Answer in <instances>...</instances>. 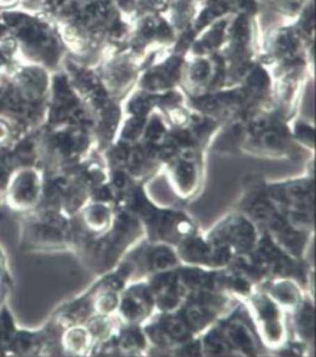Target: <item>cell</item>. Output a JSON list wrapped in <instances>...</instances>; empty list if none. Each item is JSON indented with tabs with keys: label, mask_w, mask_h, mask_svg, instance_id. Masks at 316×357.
I'll return each instance as SVG.
<instances>
[{
	"label": "cell",
	"mask_w": 316,
	"mask_h": 357,
	"mask_svg": "<svg viewBox=\"0 0 316 357\" xmlns=\"http://www.w3.org/2000/svg\"><path fill=\"white\" fill-rule=\"evenodd\" d=\"M260 17L242 13L230 18L226 40L219 52L228 72V88L239 84L258 62Z\"/></svg>",
	"instance_id": "3957f363"
},
{
	"label": "cell",
	"mask_w": 316,
	"mask_h": 357,
	"mask_svg": "<svg viewBox=\"0 0 316 357\" xmlns=\"http://www.w3.org/2000/svg\"><path fill=\"white\" fill-rule=\"evenodd\" d=\"M202 0H171L166 13L179 37L187 36L197 20Z\"/></svg>",
	"instance_id": "ac0fdd59"
},
{
	"label": "cell",
	"mask_w": 316,
	"mask_h": 357,
	"mask_svg": "<svg viewBox=\"0 0 316 357\" xmlns=\"http://www.w3.org/2000/svg\"><path fill=\"white\" fill-rule=\"evenodd\" d=\"M203 159H184L175 157L163 166L170 186L179 199L194 197L199 190L202 179Z\"/></svg>",
	"instance_id": "7c38bea8"
},
{
	"label": "cell",
	"mask_w": 316,
	"mask_h": 357,
	"mask_svg": "<svg viewBox=\"0 0 316 357\" xmlns=\"http://www.w3.org/2000/svg\"><path fill=\"white\" fill-rule=\"evenodd\" d=\"M115 342L120 354L139 355L145 354L151 344L144 332L143 325H120L119 331L115 336Z\"/></svg>",
	"instance_id": "d6986e66"
},
{
	"label": "cell",
	"mask_w": 316,
	"mask_h": 357,
	"mask_svg": "<svg viewBox=\"0 0 316 357\" xmlns=\"http://www.w3.org/2000/svg\"><path fill=\"white\" fill-rule=\"evenodd\" d=\"M54 18L65 47L89 66L121 49L131 27L116 0H69Z\"/></svg>",
	"instance_id": "6da1fadb"
},
{
	"label": "cell",
	"mask_w": 316,
	"mask_h": 357,
	"mask_svg": "<svg viewBox=\"0 0 316 357\" xmlns=\"http://www.w3.org/2000/svg\"><path fill=\"white\" fill-rule=\"evenodd\" d=\"M290 130L292 139L295 140L297 146H300L304 150H314V124L311 121L300 119L297 116L295 119L291 120Z\"/></svg>",
	"instance_id": "603a6c76"
},
{
	"label": "cell",
	"mask_w": 316,
	"mask_h": 357,
	"mask_svg": "<svg viewBox=\"0 0 316 357\" xmlns=\"http://www.w3.org/2000/svg\"><path fill=\"white\" fill-rule=\"evenodd\" d=\"M264 290L287 313L295 309L300 301L306 297L295 278H272Z\"/></svg>",
	"instance_id": "e0dca14e"
},
{
	"label": "cell",
	"mask_w": 316,
	"mask_h": 357,
	"mask_svg": "<svg viewBox=\"0 0 316 357\" xmlns=\"http://www.w3.org/2000/svg\"><path fill=\"white\" fill-rule=\"evenodd\" d=\"M150 62L148 59L123 46L106 56L95 68L108 92L120 102H124L136 89L139 77Z\"/></svg>",
	"instance_id": "5b68a950"
},
{
	"label": "cell",
	"mask_w": 316,
	"mask_h": 357,
	"mask_svg": "<svg viewBox=\"0 0 316 357\" xmlns=\"http://www.w3.org/2000/svg\"><path fill=\"white\" fill-rule=\"evenodd\" d=\"M8 204L18 211H30L43 197V181L34 167H22L14 172L6 188Z\"/></svg>",
	"instance_id": "8fae6325"
},
{
	"label": "cell",
	"mask_w": 316,
	"mask_h": 357,
	"mask_svg": "<svg viewBox=\"0 0 316 357\" xmlns=\"http://www.w3.org/2000/svg\"><path fill=\"white\" fill-rule=\"evenodd\" d=\"M315 0H269V7L281 20H294Z\"/></svg>",
	"instance_id": "7402d4cb"
},
{
	"label": "cell",
	"mask_w": 316,
	"mask_h": 357,
	"mask_svg": "<svg viewBox=\"0 0 316 357\" xmlns=\"http://www.w3.org/2000/svg\"><path fill=\"white\" fill-rule=\"evenodd\" d=\"M128 263L132 268V274L135 268H139L140 271H145L147 277L170 271L180 266L178 252L174 245L152 240L141 252H139L138 259H134Z\"/></svg>",
	"instance_id": "4fadbf2b"
},
{
	"label": "cell",
	"mask_w": 316,
	"mask_h": 357,
	"mask_svg": "<svg viewBox=\"0 0 316 357\" xmlns=\"http://www.w3.org/2000/svg\"><path fill=\"white\" fill-rule=\"evenodd\" d=\"M132 1L134 0H116L118 6H119L120 10L123 11V14L128 18V14H129V10H131V6H132Z\"/></svg>",
	"instance_id": "d4e9b609"
},
{
	"label": "cell",
	"mask_w": 316,
	"mask_h": 357,
	"mask_svg": "<svg viewBox=\"0 0 316 357\" xmlns=\"http://www.w3.org/2000/svg\"><path fill=\"white\" fill-rule=\"evenodd\" d=\"M223 88H228V72L219 53L210 56L186 54L180 82V91L186 98H196Z\"/></svg>",
	"instance_id": "52a82bcc"
},
{
	"label": "cell",
	"mask_w": 316,
	"mask_h": 357,
	"mask_svg": "<svg viewBox=\"0 0 316 357\" xmlns=\"http://www.w3.org/2000/svg\"><path fill=\"white\" fill-rule=\"evenodd\" d=\"M242 13L261 15L262 13L261 0H202V6L198 13L197 20L194 22L190 33L187 36H180L175 46L187 52L193 37H196L198 33L203 30L206 26L214 23L216 20H222L226 17H233Z\"/></svg>",
	"instance_id": "9c48e42d"
},
{
	"label": "cell",
	"mask_w": 316,
	"mask_h": 357,
	"mask_svg": "<svg viewBox=\"0 0 316 357\" xmlns=\"http://www.w3.org/2000/svg\"><path fill=\"white\" fill-rule=\"evenodd\" d=\"M61 344L66 352L82 355L95 347V340L85 324H74L65 328Z\"/></svg>",
	"instance_id": "ffe728a7"
},
{
	"label": "cell",
	"mask_w": 316,
	"mask_h": 357,
	"mask_svg": "<svg viewBox=\"0 0 316 357\" xmlns=\"http://www.w3.org/2000/svg\"><path fill=\"white\" fill-rule=\"evenodd\" d=\"M23 0H0V4L3 6H7V7H11V6H17L22 3Z\"/></svg>",
	"instance_id": "484cf974"
},
{
	"label": "cell",
	"mask_w": 316,
	"mask_h": 357,
	"mask_svg": "<svg viewBox=\"0 0 316 357\" xmlns=\"http://www.w3.org/2000/svg\"><path fill=\"white\" fill-rule=\"evenodd\" d=\"M157 314L155 297L147 283L143 280L131 282L120 294L119 309L116 316L124 325H144Z\"/></svg>",
	"instance_id": "30bf717a"
},
{
	"label": "cell",
	"mask_w": 316,
	"mask_h": 357,
	"mask_svg": "<svg viewBox=\"0 0 316 357\" xmlns=\"http://www.w3.org/2000/svg\"><path fill=\"white\" fill-rule=\"evenodd\" d=\"M81 216L86 232L99 238L112 228L116 213L113 204L89 199L81 209Z\"/></svg>",
	"instance_id": "9a60e30c"
},
{
	"label": "cell",
	"mask_w": 316,
	"mask_h": 357,
	"mask_svg": "<svg viewBox=\"0 0 316 357\" xmlns=\"http://www.w3.org/2000/svg\"><path fill=\"white\" fill-rule=\"evenodd\" d=\"M199 336H200L199 341L202 347V355H209V356L233 355V351L221 329L219 322L206 329Z\"/></svg>",
	"instance_id": "44dd1931"
},
{
	"label": "cell",
	"mask_w": 316,
	"mask_h": 357,
	"mask_svg": "<svg viewBox=\"0 0 316 357\" xmlns=\"http://www.w3.org/2000/svg\"><path fill=\"white\" fill-rule=\"evenodd\" d=\"M315 3L294 20H280L261 31L258 62L271 76L294 68L314 69Z\"/></svg>",
	"instance_id": "7a4b0ae2"
},
{
	"label": "cell",
	"mask_w": 316,
	"mask_h": 357,
	"mask_svg": "<svg viewBox=\"0 0 316 357\" xmlns=\"http://www.w3.org/2000/svg\"><path fill=\"white\" fill-rule=\"evenodd\" d=\"M171 0H134L128 20H132L148 14H166Z\"/></svg>",
	"instance_id": "cb8c5ba5"
},
{
	"label": "cell",
	"mask_w": 316,
	"mask_h": 357,
	"mask_svg": "<svg viewBox=\"0 0 316 357\" xmlns=\"http://www.w3.org/2000/svg\"><path fill=\"white\" fill-rule=\"evenodd\" d=\"M186 63V52L175 46L150 62L141 72L138 81V89L161 95L180 89Z\"/></svg>",
	"instance_id": "ba28073f"
},
{
	"label": "cell",
	"mask_w": 316,
	"mask_h": 357,
	"mask_svg": "<svg viewBox=\"0 0 316 357\" xmlns=\"http://www.w3.org/2000/svg\"><path fill=\"white\" fill-rule=\"evenodd\" d=\"M221 329L228 340L233 355H257L258 345L252 329L239 318H222L219 321Z\"/></svg>",
	"instance_id": "5bb4252c"
},
{
	"label": "cell",
	"mask_w": 316,
	"mask_h": 357,
	"mask_svg": "<svg viewBox=\"0 0 316 357\" xmlns=\"http://www.w3.org/2000/svg\"><path fill=\"white\" fill-rule=\"evenodd\" d=\"M178 38L177 30L166 14H148L131 20L124 46L152 62L164 52L173 49Z\"/></svg>",
	"instance_id": "277c9868"
},
{
	"label": "cell",
	"mask_w": 316,
	"mask_h": 357,
	"mask_svg": "<svg viewBox=\"0 0 316 357\" xmlns=\"http://www.w3.org/2000/svg\"><path fill=\"white\" fill-rule=\"evenodd\" d=\"M292 316V329L295 341L303 347H313L314 342V305L313 298L306 297L300 301L295 309L290 312Z\"/></svg>",
	"instance_id": "2e32d148"
},
{
	"label": "cell",
	"mask_w": 316,
	"mask_h": 357,
	"mask_svg": "<svg viewBox=\"0 0 316 357\" xmlns=\"http://www.w3.org/2000/svg\"><path fill=\"white\" fill-rule=\"evenodd\" d=\"M244 302L249 307L262 344L267 348L283 349L288 342L287 312L265 290H253Z\"/></svg>",
	"instance_id": "8992f818"
}]
</instances>
